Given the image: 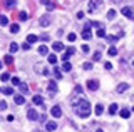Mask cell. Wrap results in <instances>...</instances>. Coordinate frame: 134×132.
<instances>
[{
  "label": "cell",
  "instance_id": "cell-29",
  "mask_svg": "<svg viewBox=\"0 0 134 132\" xmlns=\"http://www.w3.org/2000/svg\"><path fill=\"white\" fill-rule=\"evenodd\" d=\"M116 112H117V104H112L109 107V114H116Z\"/></svg>",
  "mask_w": 134,
  "mask_h": 132
},
{
  "label": "cell",
  "instance_id": "cell-33",
  "mask_svg": "<svg viewBox=\"0 0 134 132\" xmlns=\"http://www.w3.org/2000/svg\"><path fill=\"white\" fill-rule=\"evenodd\" d=\"M0 80H3V82H5V80H10V75H8L7 72H3V74H2V77H0Z\"/></svg>",
  "mask_w": 134,
  "mask_h": 132
},
{
  "label": "cell",
  "instance_id": "cell-32",
  "mask_svg": "<svg viewBox=\"0 0 134 132\" xmlns=\"http://www.w3.org/2000/svg\"><path fill=\"white\" fill-rule=\"evenodd\" d=\"M17 50H19V45H17L15 42H12L10 44V52H17Z\"/></svg>",
  "mask_w": 134,
  "mask_h": 132
},
{
  "label": "cell",
  "instance_id": "cell-9",
  "mask_svg": "<svg viewBox=\"0 0 134 132\" xmlns=\"http://www.w3.org/2000/svg\"><path fill=\"white\" fill-rule=\"evenodd\" d=\"M47 89H49V92H50V95H54V94L57 92V85L54 84V82H49V85H47Z\"/></svg>",
  "mask_w": 134,
  "mask_h": 132
},
{
  "label": "cell",
  "instance_id": "cell-21",
  "mask_svg": "<svg viewBox=\"0 0 134 132\" xmlns=\"http://www.w3.org/2000/svg\"><path fill=\"white\" fill-rule=\"evenodd\" d=\"M3 62H5V64H8V65L14 64V57H12V55H5V57H3Z\"/></svg>",
  "mask_w": 134,
  "mask_h": 132
},
{
  "label": "cell",
  "instance_id": "cell-47",
  "mask_svg": "<svg viewBox=\"0 0 134 132\" xmlns=\"http://www.w3.org/2000/svg\"><path fill=\"white\" fill-rule=\"evenodd\" d=\"M77 19H84V12H77Z\"/></svg>",
  "mask_w": 134,
  "mask_h": 132
},
{
  "label": "cell",
  "instance_id": "cell-17",
  "mask_svg": "<svg viewBox=\"0 0 134 132\" xmlns=\"http://www.w3.org/2000/svg\"><path fill=\"white\" fill-rule=\"evenodd\" d=\"M47 60H49V64H55V62H57V55H55V53H50V55L47 57Z\"/></svg>",
  "mask_w": 134,
  "mask_h": 132
},
{
  "label": "cell",
  "instance_id": "cell-5",
  "mask_svg": "<svg viewBox=\"0 0 134 132\" xmlns=\"http://www.w3.org/2000/svg\"><path fill=\"white\" fill-rule=\"evenodd\" d=\"M121 12H122V15H124V17H127V19H132V17H134V14H132V9H131V7H124V9L121 10Z\"/></svg>",
  "mask_w": 134,
  "mask_h": 132
},
{
  "label": "cell",
  "instance_id": "cell-38",
  "mask_svg": "<svg viewBox=\"0 0 134 132\" xmlns=\"http://www.w3.org/2000/svg\"><path fill=\"white\" fill-rule=\"evenodd\" d=\"M10 80H12V84H14V85H20V84H22V82L17 79V77H14V79H10Z\"/></svg>",
  "mask_w": 134,
  "mask_h": 132
},
{
  "label": "cell",
  "instance_id": "cell-40",
  "mask_svg": "<svg viewBox=\"0 0 134 132\" xmlns=\"http://www.w3.org/2000/svg\"><path fill=\"white\" fill-rule=\"evenodd\" d=\"M100 57H102V53H100V52H96L94 53V60H100Z\"/></svg>",
  "mask_w": 134,
  "mask_h": 132
},
{
  "label": "cell",
  "instance_id": "cell-27",
  "mask_svg": "<svg viewBox=\"0 0 134 132\" xmlns=\"http://www.w3.org/2000/svg\"><path fill=\"white\" fill-rule=\"evenodd\" d=\"M114 17H116V10H112V9H111V10L107 12V19H109V20H112Z\"/></svg>",
  "mask_w": 134,
  "mask_h": 132
},
{
  "label": "cell",
  "instance_id": "cell-19",
  "mask_svg": "<svg viewBox=\"0 0 134 132\" xmlns=\"http://www.w3.org/2000/svg\"><path fill=\"white\" fill-rule=\"evenodd\" d=\"M129 115H131V112H129L127 109H121V117H122V119H127Z\"/></svg>",
  "mask_w": 134,
  "mask_h": 132
},
{
  "label": "cell",
  "instance_id": "cell-23",
  "mask_svg": "<svg viewBox=\"0 0 134 132\" xmlns=\"http://www.w3.org/2000/svg\"><path fill=\"white\" fill-rule=\"evenodd\" d=\"M107 53H109V55H112V57H114V55H117V49L114 47V45H112V47L107 50Z\"/></svg>",
  "mask_w": 134,
  "mask_h": 132
},
{
  "label": "cell",
  "instance_id": "cell-1",
  "mask_svg": "<svg viewBox=\"0 0 134 132\" xmlns=\"http://www.w3.org/2000/svg\"><path fill=\"white\" fill-rule=\"evenodd\" d=\"M70 105L74 107L75 114H77L81 119L89 117L91 112H92L89 100H87V97L82 94V87H79V85L74 89V94H72V97H70Z\"/></svg>",
  "mask_w": 134,
  "mask_h": 132
},
{
  "label": "cell",
  "instance_id": "cell-43",
  "mask_svg": "<svg viewBox=\"0 0 134 132\" xmlns=\"http://www.w3.org/2000/svg\"><path fill=\"white\" fill-rule=\"evenodd\" d=\"M104 67H106L107 70H111V69H112V64H111V62H106V64H104Z\"/></svg>",
  "mask_w": 134,
  "mask_h": 132
},
{
  "label": "cell",
  "instance_id": "cell-10",
  "mask_svg": "<svg viewBox=\"0 0 134 132\" xmlns=\"http://www.w3.org/2000/svg\"><path fill=\"white\" fill-rule=\"evenodd\" d=\"M0 92H2L3 95H12V94H14V89H12V87H2Z\"/></svg>",
  "mask_w": 134,
  "mask_h": 132
},
{
  "label": "cell",
  "instance_id": "cell-48",
  "mask_svg": "<svg viewBox=\"0 0 134 132\" xmlns=\"http://www.w3.org/2000/svg\"><path fill=\"white\" fill-rule=\"evenodd\" d=\"M96 132H104V130H102V129H97V130H96Z\"/></svg>",
  "mask_w": 134,
  "mask_h": 132
},
{
  "label": "cell",
  "instance_id": "cell-39",
  "mask_svg": "<svg viewBox=\"0 0 134 132\" xmlns=\"http://www.w3.org/2000/svg\"><path fill=\"white\" fill-rule=\"evenodd\" d=\"M84 69H86V70H91V69H92V64H91V62H86V64H84Z\"/></svg>",
  "mask_w": 134,
  "mask_h": 132
},
{
  "label": "cell",
  "instance_id": "cell-25",
  "mask_svg": "<svg viewBox=\"0 0 134 132\" xmlns=\"http://www.w3.org/2000/svg\"><path fill=\"white\" fill-rule=\"evenodd\" d=\"M7 23H8V19L5 15H0V25H7Z\"/></svg>",
  "mask_w": 134,
  "mask_h": 132
},
{
  "label": "cell",
  "instance_id": "cell-35",
  "mask_svg": "<svg viewBox=\"0 0 134 132\" xmlns=\"http://www.w3.org/2000/svg\"><path fill=\"white\" fill-rule=\"evenodd\" d=\"M75 39H77V37H75V34H69V35H67V40H69V42H74Z\"/></svg>",
  "mask_w": 134,
  "mask_h": 132
},
{
  "label": "cell",
  "instance_id": "cell-50",
  "mask_svg": "<svg viewBox=\"0 0 134 132\" xmlns=\"http://www.w3.org/2000/svg\"><path fill=\"white\" fill-rule=\"evenodd\" d=\"M132 112H134V107H132Z\"/></svg>",
  "mask_w": 134,
  "mask_h": 132
},
{
  "label": "cell",
  "instance_id": "cell-24",
  "mask_svg": "<svg viewBox=\"0 0 134 132\" xmlns=\"http://www.w3.org/2000/svg\"><path fill=\"white\" fill-rule=\"evenodd\" d=\"M107 42L109 44H116L117 42V37L116 35H107Z\"/></svg>",
  "mask_w": 134,
  "mask_h": 132
},
{
  "label": "cell",
  "instance_id": "cell-37",
  "mask_svg": "<svg viewBox=\"0 0 134 132\" xmlns=\"http://www.w3.org/2000/svg\"><path fill=\"white\" fill-rule=\"evenodd\" d=\"M54 74H55L57 79H62V74H60V70H59V69H54Z\"/></svg>",
  "mask_w": 134,
  "mask_h": 132
},
{
  "label": "cell",
  "instance_id": "cell-44",
  "mask_svg": "<svg viewBox=\"0 0 134 132\" xmlns=\"http://www.w3.org/2000/svg\"><path fill=\"white\" fill-rule=\"evenodd\" d=\"M22 49H24V50H29V49H30V44H29V42H25V44L22 45Z\"/></svg>",
  "mask_w": 134,
  "mask_h": 132
},
{
  "label": "cell",
  "instance_id": "cell-49",
  "mask_svg": "<svg viewBox=\"0 0 134 132\" xmlns=\"http://www.w3.org/2000/svg\"><path fill=\"white\" fill-rule=\"evenodd\" d=\"M0 67H2V62H0Z\"/></svg>",
  "mask_w": 134,
  "mask_h": 132
},
{
  "label": "cell",
  "instance_id": "cell-15",
  "mask_svg": "<svg viewBox=\"0 0 134 132\" xmlns=\"http://www.w3.org/2000/svg\"><path fill=\"white\" fill-rule=\"evenodd\" d=\"M37 40H39V37H37V35H34V34L27 35V42L29 44H34V42H37Z\"/></svg>",
  "mask_w": 134,
  "mask_h": 132
},
{
  "label": "cell",
  "instance_id": "cell-2",
  "mask_svg": "<svg viewBox=\"0 0 134 132\" xmlns=\"http://www.w3.org/2000/svg\"><path fill=\"white\" fill-rule=\"evenodd\" d=\"M50 23H52V17L47 14V15H44V17H40L39 19V25L40 27H49Z\"/></svg>",
  "mask_w": 134,
  "mask_h": 132
},
{
  "label": "cell",
  "instance_id": "cell-13",
  "mask_svg": "<svg viewBox=\"0 0 134 132\" xmlns=\"http://www.w3.org/2000/svg\"><path fill=\"white\" fill-rule=\"evenodd\" d=\"M52 49H54L55 52H60V50H64V45H62L60 42H55V44L52 45Z\"/></svg>",
  "mask_w": 134,
  "mask_h": 132
},
{
  "label": "cell",
  "instance_id": "cell-6",
  "mask_svg": "<svg viewBox=\"0 0 134 132\" xmlns=\"http://www.w3.org/2000/svg\"><path fill=\"white\" fill-rule=\"evenodd\" d=\"M87 5H89V12H91V14H94L96 9H97V7H100L102 3H100V2H89Z\"/></svg>",
  "mask_w": 134,
  "mask_h": 132
},
{
  "label": "cell",
  "instance_id": "cell-22",
  "mask_svg": "<svg viewBox=\"0 0 134 132\" xmlns=\"http://www.w3.org/2000/svg\"><path fill=\"white\" fill-rule=\"evenodd\" d=\"M70 69H72V65H70L69 62H64V65H62V70H64V72H69Z\"/></svg>",
  "mask_w": 134,
  "mask_h": 132
},
{
  "label": "cell",
  "instance_id": "cell-18",
  "mask_svg": "<svg viewBox=\"0 0 134 132\" xmlns=\"http://www.w3.org/2000/svg\"><path fill=\"white\" fill-rule=\"evenodd\" d=\"M91 30H87V28H84V32H82V39H86V40H89L91 39Z\"/></svg>",
  "mask_w": 134,
  "mask_h": 132
},
{
  "label": "cell",
  "instance_id": "cell-8",
  "mask_svg": "<svg viewBox=\"0 0 134 132\" xmlns=\"http://www.w3.org/2000/svg\"><path fill=\"white\" fill-rule=\"evenodd\" d=\"M45 129H47L49 132H54V130L57 129V124L54 122V121H50V122H47V124H45Z\"/></svg>",
  "mask_w": 134,
  "mask_h": 132
},
{
  "label": "cell",
  "instance_id": "cell-14",
  "mask_svg": "<svg viewBox=\"0 0 134 132\" xmlns=\"http://www.w3.org/2000/svg\"><path fill=\"white\" fill-rule=\"evenodd\" d=\"M127 89H129L127 84H119V85H117V92H119V94H122L124 90H127Z\"/></svg>",
  "mask_w": 134,
  "mask_h": 132
},
{
  "label": "cell",
  "instance_id": "cell-46",
  "mask_svg": "<svg viewBox=\"0 0 134 132\" xmlns=\"http://www.w3.org/2000/svg\"><path fill=\"white\" fill-rule=\"evenodd\" d=\"M5 5H7V7H15V2H7Z\"/></svg>",
  "mask_w": 134,
  "mask_h": 132
},
{
  "label": "cell",
  "instance_id": "cell-3",
  "mask_svg": "<svg viewBox=\"0 0 134 132\" xmlns=\"http://www.w3.org/2000/svg\"><path fill=\"white\" fill-rule=\"evenodd\" d=\"M27 119L29 121H39V114L35 109H29L27 110Z\"/></svg>",
  "mask_w": 134,
  "mask_h": 132
},
{
  "label": "cell",
  "instance_id": "cell-11",
  "mask_svg": "<svg viewBox=\"0 0 134 132\" xmlns=\"http://www.w3.org/2000/svg\"><path fill=\"white\" fill-rule=\"evenodd\" d=\"M14 100H15V104H17V105H24V104H25L24 95H15V97H14Z\"/></svg>",
  "mask_w": 134,
  "mask_h": 132
},
{
  "label": "cell",
  "instance_id": "cell-12",
  "mask_svg": "<svg viewBox=\"0 0 134 132\" xmlns=\"http://www.w3.org/2000/svg\"><path fill=\"white\" fill-rule=\"evenodd\" d=\"M32 100H34V104H35V105H42V104H44V99H42L40 95H34Z\"/></svg>",
  "mask_w": 134,
  "mask_h": 132
},
{
  "label": "cell",
  "instance_id": "cell-42",
  "mask_svg": "<svg viewBox=\"0 0 134 132\" xmlns=\"http://www.w3.org/2000/svg\"><path fill=\"white\" fill-rule=\"evenodd\" d=\"M129 65H131V70L134 72V55L131 57V60H129Z\"/></svg>",
  "mask_w": 134,
  "mask_h": 132
},
{
  "label": "cell",
  "instance_id": "cell-4",
  "mask_svg": "<svg viewBox=\"0 0 134 132\" xmlns=\"http://www.w3.org/2000/svg\"><path fill=\"white\" fill-rule=\"evenodd\" d=\"M50 114H52V117H60V115H62V109L59 105H54L52 109H50Z\"/></svg>",
  "mask_w": 134,
  "mask_h": 132
},
{
  "label": "cell",
  "instance_id": "cell-34",
  "mask_svg": "<svg viewBox=\"0 0 134 132\" xmlns=\"http://www.w3.org/2000/svg\"><path fill=\"white\" fill-rule=\"evenodd\" d=\"M69 57H70L69 52H64V53H62V60H64V62H69Z\"/></svg>",
  "mask_w": 134,
  "mask_h": 132
},
{
  "label": "cell",
  "instance_id": "cell-20",
  "mask_svg": "<svg viewBox=\"0 0 134 132\" xmlns=\"http://www.w3.org/2000/svg\"><path fill=\"white\" fill-rule=\"evenodd\" d=\"M19 89H20V92H22V94H27V92H29V85H27V84H20Z\"/></svg>",
  "mask_w": 134,
  "mask_h": 132
},
{
  "label": "cell",
  "instance_id": "cell-45",
  "mask_svg": "<svg viewBox=\"0 0 134 132\" xmlns=\"http://www.w3.org/2000/svg\"><path fill=\"white\" fill-rule=\"evenodd\" d=\"M82 52L87 53V52H89V47H87V45H82Z\"/></svg>",
  "mask_w": 134,
  "mask_h": 132
},
{
  "label": "cell",
  "instance_id": "cell-26",
  "mask_svg": "<svg viewBox=\"0 0 134 132\" xmlns=\"http://www.w3.org/2000/svg\"><path fill=\"white\" fill-rule=\"evenodd\" d=\"M44 5H45V9H47V10H54V7H55L52 2H44Z\"/></svg>",
  "mask_w": 134,
  "mask_h": 132
},
{
  "label": "cell",
  "instance_id": "cell-28",
  "mask_svg": "<svg viewBox=\"0 0 134 132\" xmlns=\"http://www.w3.org/2000/svg\"><path fill=\"white\" fill-rule=\"evenodd\" d=\"M19 19L20 20H27L29 19V14H27V12H20V14H19Z\"/></svg>",
  "mask_w": 134,
  "mask_h": 132
},
{
  "label": "cell",
  "instance_id": "cell-7",
  "mask_svg": "<svg viewBox=\"0 0 134 132\" xmlns=\"http://www.w3.org/2000/svg\"><path fill=\"white\" fill-rule=\"evenodd\" d=\"M87 87H89V90H97L99 89V82L97 80H89L87 82Z\"/></svg>",
  "mask_w": 134,
  "mask_h": 132
},
{
  "label": "cell",
  "instance_id": "cell-16",
  "mask_svg": "<svg viewBox=\"0 0 134 132\" xmlns=\"http://www.w3.org/2000/svg\"><path fill=\"white\" fill-rule=\"evenodd\" d=\"M39 53H40V55H47V53H49V49L45 47V45H40V47H39Z\"/></svg>",
  "mask_w": 134,
  "mask_h": 132
},
{
  "label": "cell",
  "instance_id": "cell-31",
  "mask_svg": "<svg viewBox=\"0 0 134 132\" xmlns=\"http://www.w3.org/2000/svg\"><path fill=\"white\" fill-rule=\"evenodd\" d=\"M102 112H104V107H102V105H96V114L100 115Z\"/></svg>",
  "mask_w": 134,
  "mask_h": 132
},
{
  "label": "cell",
  "instance_id": "cell-36",
  "mask_svg": "<svg viewBox=\"0 0 134 132\" xmlns=\"http://www.w3.org/2000/svg\"><path fill=\"white\" fill-rule=\"evenodd\" d=\"M7 109V102L5 100H0V110H5Z\"/></svg>",
  "mask_w": 134,
  "mask_h": 132
},
{
  "label": "cell",
  "instance_id": "cell-41",
  "mask_svg": "<svg viewBox=\"0 0 134 132\" xmlns=\"http://www.w3.org/2000/svg\"><path fill=\"white\" fill-rule=\"evenodd\" d=\"M97 37H106V32H104L102 28H99V30H97Z\"/></svg>",
  "mask_w": 134,
  "mask_h": 132
},
{
  "label": "cell",
  "instance_id": "cell-30",
  "mask_svg": "<svg viewBox=\"0 0 134 132\" xmlns=\"http://www.w3.org/2000/svg\"><path fill=\"white\" fill-rule=\"evenodd\" d=\"M19 30H20V28H19V25H17V23H14V25H10V32H12V34H17Z\"/></svg>",
  "mask_w": 134,
  "mask_h": 132
}]
</instances>
